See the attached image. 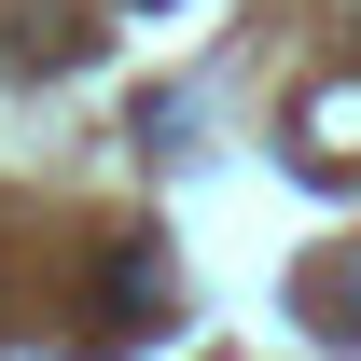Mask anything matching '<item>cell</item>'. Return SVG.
I'll return each instance as SVG.
<instances>
[{
    "label": "cell",
    "mask_w": 361,
    "mask_h": 361,
    "mask_svg": "<svg viewBox=\"0 0 361 361\" xmlns=\"http://www.w3.org/2000/svg\"><path fill=\"white\" fill-rule=\"evenodd\" d=\"M319 319H334V334H361V264H334V278H319Z\"/></svg>",
    "instance_id": "3957f363"
},
{
    "label": "cell",
    "mask_w": 361,
    "mask_h": 361,
    "mask_svg": "<svg viewBox=\"0 0 361 361\" xmlns=\"http://www.w3.org/2000/svg\"><path fill=\"white\" fill-rule=\"evenodd\" d=\"M97 292H111V334H139V319H167V306H180L153 250H111V278H97Z\"/></svg>",
    "instance_id": "6da1fadb"
},
{
    "label": "cell",
    "mask_w": 361,
    "mask_h": 361,
    "mask_svg": "<svg viewBox=\"0 0 361 361\" xmlns=\"http://www.w3.org/2000/svg\"><path fill=\"white\" fill-rule=\"evenodd\" d=\"M306 153H319V167L361 153V97H306Z\"/></svg>",
    "instance_id": "7a4b0ae2"
}]
</instances>
